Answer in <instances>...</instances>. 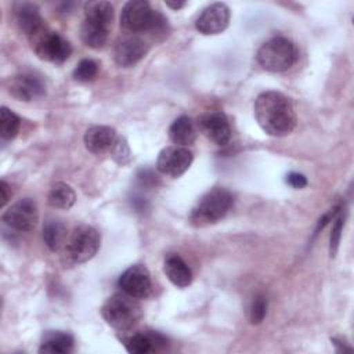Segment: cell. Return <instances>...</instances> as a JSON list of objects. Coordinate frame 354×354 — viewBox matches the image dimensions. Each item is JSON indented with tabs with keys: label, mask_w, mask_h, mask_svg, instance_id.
<instances>
[{
	"label": "cell",
	"mask_w": 354,
	"mask_h": 354,
	"mask_svg": "<svg viewBox=\"0 0 354 354\" xmlns=\"http://www.w3.org/2000/svg\"><path fill=\"white\" fill-rule=\"evenodd\" d=\"M66 225L59 220H48L43 227V241L46 246L53 250L58 252L64 249L66 243Z\"/></svg>",
	"instance_id": "22"
},
{
	"label": "cell",
	"mask_w": 354,
	"mask_h": 354,
	"mask_svg": "<svg viewBox=\"0 0 354 354\" xmlns=\"http://www.w3.org/2000/svg\"><path fill=\"white\" fill-rule=\"evenodd\" d=\"M120 26L130 35L149 33L151 36H165L167 19L162 12L153 10L145 0L127 1L120 12Z\"/></svg>",
	"instance_id": "2"
},
{
	"label": "cell",
	"mask_w": 354,
	"mask_h": 354,
	"mask_svg": "<svg viewBox=\"0 0 354 354\" xmlns=\"http://www.w3.org/2000/svg\"><path fill=\"white\" fill-rule=\"evenodd\" d=\"M111 153H112V158L119 163V165H124L130 160V149H129V145L126 142L124 138L122 137H118L113 147L111 148Z\"/></svg>",
	"instance_id": "29"
},
{
	"label": "cell",
	"mask_w": 354,
	"mask_h": 354,
	"mask_svg": "<svg viewBox=\"0 0 354 354\" xmlns=\"http://www.w3.org/2000/svg\"><path fill=\"white\" fill-rule=\"evenodd\" d=\"M202 134L216 145H225L231 140V127L223 112H206L198 119Z\"/></svg>",
	"instance_id": "13"
},
{
	"label": "cell",
	"mask_w": 354,
	"mask_h": 354,
	"mask_svg": "<svg viewBox=\"0 0 354 354\" xmlns=\"http://www.w3.org/2000/svg\"><path fill=\"white\" fill-rule=\"evenodd\" d=\"M194 155L185 147L170 145L163 148L156 159V169L166 176L177 178L183 176L191 166Z\"/></svg>",
	"instance_id": "9"
},
{
	"label": "cell",
	"mask_w": 354,
	"mask_h": 354,
	"mask_svg": "<svg viewBox=\"0 0 354 354\" xmlns=\"http://www.w3.org/2000/svg\"><path fill=\"white\" fill-rule=\"evenodd\" d=\"M230 8L224 3L207 6L196 18L195 28L202 35H217L227 29L230 24Z\"/></svg>",
	"instance_id": "12"
},
{
	"label": "cell",
	"mask_w": 354,
	"mask_h": 354,
	"mask_svg": "<svg viewBox=\"0 0 354 354\" xmlns=\"http://www.w3.org/2000/svg\"><path fill=\"white\" fill-rule=\"evenodd\" d=\"M14 15L17 25L28 37L46 26L40 15V10L35 3H17L14 7Z\"/></svg>",
	"instance_id": "15"
},
{
	"label": "cell",
	"mask_w": 354,
	"mask_h": 354,
	"mask_svg": "<svg viewBox=\"0 0 354 354\" xmlns=\"http://www.w3.org/2000/svg\"><path fill=\"white\" fill-rule=\"evenodd\" d=\"M29 41L36 55L47 62L62 64L69 58L72 53L69 41L59 33L48 29L47 26L32 35L29 37Z\"/></svg>",
	"instance_id": "7"
},
{
	"label": "cell",
	"mask_w": 354,
	"mask_h": 354,
	"mask_svg": "<svg viewBox=\"0 0 354 354\" xmlns=\"http://www.w3.org/2000/svg\"><path fill=\"white\" fill-rule=\"evenodd\" d=\"M166 343L165 337L156 332H137L124 339V346L129 353L147 354L158 350L159 346Z\"/></svg>",
	"instance_id": "19"
},
{
	"label": "cell",
	"mask_w": 354,
	"mask_h": 354,
	"mask_svg": "<svg viewBox=\"0 0 354 354\" xmlns=\"http://www.w3.org/2000/svg\"><path fill=\"white\" fill-rule=\"evenodd\" d=\"M84 18L100 21L112 26L113 7L108 1H87L84 4Z\"/></svg>",
	"instance_id": "24"
},
{
	"label": "cell",
	"mask_w": 354,
	"mask_h": 354,
	"mask_svg": "<svg viewBox=\"0 0 354 354\" xmlns=\"http://www.w3.org/2000/svg\"><path fill=\"white\" fill-rule=\"evenodd\" d=\"M101 314L108 325L118 330H127L141 319V306L136 297L122 292L115 293L104 303Z\"/></svg>",
	"instance_id": "5"
},
{
	"label": "cell",
	"mask_w": 354,
	"mask_h": 354,
	"mask_svg": "<svg viewBox=\"0 0 354 354\" xmlns=\"http://www.w3.org/2000/svg\"><path fill=\"white\" fill-rule=\"evenodd\" d=\"M97 72H98V64L91 58H84L76 65L73 71V77L77 82H90L95 77Z\"/></svg>",
	"instance_id": "26"
},
{
	"label": "cell",
	"mask_w": 354,
	"mask_h": 354,
	"mask_svg": "<svg viewBox=\"0 0 354 354\" xmlns=\"http://www.w3.org/2000/svg\"><path fill=\"white\" fill-rule=\"evenodd\" d=\"M163 271L167 279L177 288H187L192 282L191 268L176 253H171L165 259Z\"/></svg>",
	"instance_id": "17"
},
{
	"label": "cell",
	"mask_w": 354,
	"mask_h": 354,
	"mask_svg": "<svg viewBox=\"0 0 354 354\" xmlns=\"http://www.w3.org/2000/svg\"><path fill=\"white\" fill-rule=\"evenodd\" d=\"M73 336L68 332L50 330L44 333L39 353L47 354H68L73 350Z\"/></svg>",
	"instance_id": "20"
},
{
	"label": "cell",
	"mask_w": 354,
	"mask_h": 354,
	"mask_svg": "<svg viewBox=\"0 0 354 354\" xmlns=\"http://www.w3.org/2000/svg\"><path fill=\"white\" fill-rule=\"evenodd\" d=\"M21 126V119L7 106H3L0 111V136L3 140H12Z\"/></svg>",
	"instance_id": "25"
},
{
	"label": "cell",
	"mask_w": 354,
	"mask_h": 354,
	"mask_svg": "<svg viewBox=\"0 0 354 354\" xmlns=\"http://www.w3.org/2000/svg\"><path fill=\"white\" fill-rule=\"evenodd\" d=\"M119 288L122 292L136 297V299H145L152 292V282L151 275L147 267L141 264H134L129 267L120 277H119Z\"/></svg>",
	"instance_id": "11"
},
{
	"label": "cell",
	"mask_w": 354,
	"mask_h": 354,
	"mask_svg": "<svg viewBox=\"0 0 354 354\" xmlns=\"http://www.w3.org/2000/svg\"><path fill=\"white\" fill-rule=\"evenodd\" d=\"M343 225H344V209L342 207L333 218V225H332L330 238H329V253H330V256H335L337 249H339Z\"/></svg>",
	"instance_id": "27"
},
{
	"label": "cell",
	"mask_w": 354,
	"mask_h": 354,
	"mask_svg": "<svg viewBox=\"0 0 354 354\" xmlns=\"http://www.w3.org/2000/svg\"><path fill=\"white\" fill-rule=\"evenodd\" d=\"M100 232L91 225H77L66 239L62 252V263L65 267H72L88 261L100 249Z\"/></svg>",
	"instance_id": "4"
},
{
	"label": "cell",
	"mask_w": 354,
	"mask_h": 354,
	"mask_svg": "<svg viewBox=\"0 0 354 354\" xmlns=\"http://www.w3.org/2000/svg\"><path fill=\"white\" fill-rule=\"evenodd\" d=\"M149 50V44L138 35H124L120 37L113 50L115 62L122 68L134 66Z\"/></svg>",
	"instance_id": "10"
},
{
	"label": "cell",
	"mask_w": 354,
	"mask_h": 354,
	"mask_svg": "<svg viewBox=\"0 0 354 354\" xmlns=\"http://www.w3.org/2000/svg\"><path fill=\"white\" fill-rule=\"evenodd\" d=\"M256 57L257 62L266 71L283 72L295 65L299 53L292 40L283 36H275L260 46Z\"/></svg>",
	"instance_id": "6"
},
{
	"label": "cell",
	"mask_w": 354,
	"mask_h": 354,
	"mask_svg": "<svg viewBox=\"0 0 354 354\" xmlns=\"http://www.w3.org/2000/svg\"><path fill=\"white\" fill-rule=\"evenodd\" d=\"M3 221L17 231H32L39 220V209L33 199L24 198L14 202L4 213Z\"/></svg>",
	"instance_id": "8"
},
{
	"label": "cell",
	"mask_w": 354,
	"mask_h": 354,
	"mask_svg": "<svg viewBox=\"0 0 354 354\" xmlns=\"http://www.w3.org/2000/svg\"><path fill=\"white\" fill-rule=\"evenodd\" d=\"M169 137L178 147H188L194 144L196 140V127L192 119L184 115L177 118L169 129Z\"/></svg>",
	"instance_id": "21"
},
{
	"label": "cell",
	"mask_w": 354,
	"mask_h": 354,
	"mask_svg": "<svg viewBox=\"0 0 354 354\" xmlns=\"http://www.w3.org/2000/svg\"><path fill=\"white\" fill-rule=\"evenodd\" d=\"M8 91L19 101H33L46 94V84L40 76L35 73H19L10 82Z\"/></svg>",
	"instance_id": "14"
},
{
	"label": "cell",
	"mask_w": 354,
	"mask_h": 354,
	"mask_svg": "<svg viewBox=\"0 0 354 354\" xmlns=\"http://www.w3.org/2000/svg\"><path fill=\"white\" fill-rule=\"evenodd\" d=\"M116 131L109 126H91L84 133V145L93 153H104L111 151L116 141Z\"/></svg>",
	"instance_id": "16"
},
{
	"label": "cell",
	"mask_w": 354,
	"mask_h": 354,
	"mask_svg": "<svg viewBox=\"0 0 354 354\" xmlns=\"http://www.w3.org/2000/svg\"><path fill=\"white\" fill-rule=\"evenodd\" d=\"M234 198L223 187H214L207 191L189 213V223L194 227H207L220 221L231 209Z\"/></svg>",
	"instance_id": "3"
},
{
	"label": "cell",
	"mask_w": 354,
	"mask_h": 354,
	"mask_svg": "<svg viewBox=\"0 0 354 354\" xmlns=\"http://www.w3.org/2000/svg\"><path fill=\"white\" fill-rule=\"evenodd\" d=\"M111 26L100 21L84 18L80 25V39L91 48H101L108 41Z\"/></svg>",
	"instance_id": "18"
},
{
	"label": "cell",
	"mask_w": 354,
	"mask_h": 354,
	"mask_svg": "<svg viewBox=\"0 0 354 354\" xmlns=\"http://www.w3.org/2000/svg\"><path fill=\"white\" fill-rule=\"evenodd\" d=\"M267 299L261 295L256 296L250 306V322L260 324L267 314Z\"/></svg>",
	"instance_id": "28"
},
{
	"label": "cell",
	"mask_w": 354,
	"mask_h": 354,
	"mask_svg": "<svg viewBox=\"0 0 354 354\" xmlns=\"http://www.w3.org/2000/svg\"><path fill=\"white\" fill-rule=\"evenodd\" d=\"M254 118L264 133L283 137L296 127V112L290 100L278 91H264L254 101Z\"/></svg>",
	"instance_id": "1"
},
{
	"label": "cell",
	"mask_w": 354,
	"mask_h": 354,
	"mask_svg": "<svg viewBox=\"0 0 354 354\" xmlns=\"http://www.w3.org/2000/svg\"><path fill=\"white\" fill-rule=\"evenodd\" d=\"M166 6H167V7H170V8H173V10H178V8L184 7V6H185V3H184V1H181V3H171V1H166Z\"/></svg>",
	"instance_id": "32"
},
{
	"label": "cell",
	"mask_w": 354,
	"mask_h": 354,
	"mask_svg": "<svg viewBox=\"0 0 354 354\" xmlns=\"http://www.w3.org/2000/svg\"><path fill=\"white\" fill-rule=\"evenodd\" d=\"M0 192H1V206H4L11 196V188L4 180L0 183Z\"/></svg>",
	"instance_id": "31"
},
{
	"label": "cell",
	"mask_w": 354,
	"mask_h": 354,
	"mask_svg": "<svg viewBox=\"0 0 354 354\" xmlns=\"http://www.w3.org/2000/svg\"><path fill=\"white\" fill-rule=\"evenodd\" d=\"M47 201H48V205L53 207L68 210L73 206L76 201V194L69 184L59 181L51 187Z\"/></svg>",
	"instance_id": "23"
},
{
	"label": "cell",
	"mask_w": 354,
	"mask_h": 354,
	"mask_svg": "<svg viewBox=\"0 0 354 354\" xmlns=\"http://www.w3.org/2000/svg\"><path fill=\"white\" fill-rule=\"evenodd\" d=\"M286 183L293 188H303L307 185V178L301 173H289L286 176Z\"/></svg>",
	"instance_id": "30"
}]
</instances>
